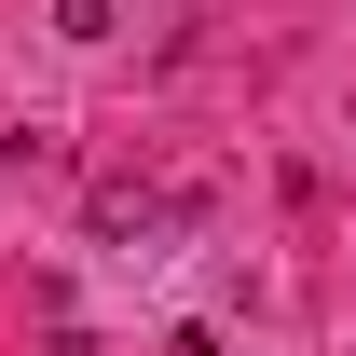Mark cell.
I'll return each instance as SVG.
<instances>
[{
    "label": "cell",
    "mask_w": 356,
    "mask_h": 356,
    "mask_svg": "<svg viewBox=\"0 0 356 356\" xmlns=\"http://www.w3.org/2000/svg\"><path fill=\"white\" fill-rule=\"evenodd\" d=\"M110 14L124 0H55V42H110Z\"/></svg>",
    "instance_id": "6da1fadb"
}]
</instances>
